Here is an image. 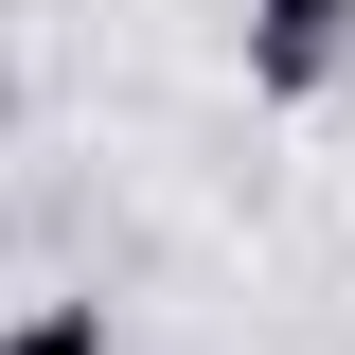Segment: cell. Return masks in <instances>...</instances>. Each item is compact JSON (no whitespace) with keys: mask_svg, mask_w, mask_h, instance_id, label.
Listing matches in <instances>:
<instances>
[{"mask_svg":"<svg viewBox=\"0 0 355 355\" xmlns=\"http://www.w3.org/2000/svg\"><path fill=\"white\" fill-rule=\"evenodd\" d=\"M0 355H107V302H36V320H0Z\"/></svg>","mask_w":355,"mask_h":355,"instance_id":"cell-2","label":"cell"},{"mask_svg":"<svg viewBox=\"0 0 355 355\" xmlns=\"http://www.w3.org/2000/svg\"><path fill=\"white\" fill-rule=\"evenodd\" d=\"M355 71V0H249V89L266 107H320Z\"/></svg>","mask_w":355,"mask_h":355,"instance_id":"cell-1","label":"cell"}]
</instances>
